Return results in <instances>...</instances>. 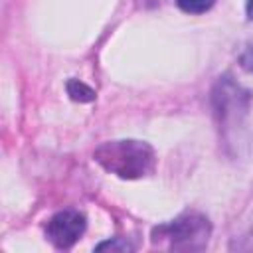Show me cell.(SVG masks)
Here are the masks:
<instances>
[{
  "label": "cell",
  "instance_id": "obj_1",
  "mask_svg": "<svg viewBox=\"0 0 253 253\" xmlns=\"http://www.w3.org/2000/svg\"><path fill=\"white\" fill-rule=\"evenodd\" d=\"M93 158L101 164L107 172L123 178V180H136L148 176L156 168V154L148 142L123 138V140H109L95 148Z\"/></svg>",
  "mask_w": 253,
  "mask_h": 253
},
{
  "label": "cell",
  "instance_id": "obj_2",
  "mask_svg": "<svg viewBox=\"0 0 253 253\" xmlns=\"http://www.w3.org/2000/svg\"><path fill=\"white\" fill-rule=\"evenodd\" d=\"M211 235V225L206 215L198 211H186L176 219L152 229V243H166L172 251H200L206 249Z\"/></svg>",
  "mask_w": 253,
  "mask_h": 253
},
{
  "label": "cell",
  "instance_id": "obj_3",
  "mask_svg": "<svg viewBox=\"0 0 253 253\" xmlns=\"http://www.w3.org/2000/svg\"><path fill=\"white\" fill-rule=\"evenodd\" d=\"M85 229H87V219L81 211L63 210L49 217L45 225V235L57 249H69L79 241Z\"/></svg>",
  "mask_w": 253,
  "mask_h": 253
},
{
  "label": "cell",
  "instance_id": "obj_4",
  "mask_svg": "<svg viewBox=\"0 0 253 253\" xmlns=\"http://www.w3.org/2000/svg\"><path fill=\"white\" fill-rule=\"evenodd\" d=\"M67 95L77 103H91L97 97L95 91L89 85H85L83 81H79V79H69L67 81Z\"/></svg>",
  "mask_w": 253,
  "mask_h": 253
},
{
  "label": "cell",
  "instance_id": "obj_5",
  "mask_svg": "<svg viewBox=\"0 0 253 253\" xmlns=\"http://www.w3.org/2000/svg\"><path fill=\"white\" fill-rule=\"evenodd\" d=\"M176 4L188 14H204L215 4V0H176Z\"/></svg>",
  "mask_w": 253,
  "mask_h": 253
},
{
  "label": "cell",
  "instance_id": "obj_6",
  "mask_svg": "<svg viewBox=\"0 0 253 253\" xmlns=\"http://www.w3.org/2000/svg\"><path fill=\"white\" fill-rule=\"evenodd\" d=\"M95 249H97V251H105V249H109V251H132V245L126 243L125 239H113V241H103V243H99Z\"/></svg>",
  "mask_w": 253,
  "mask_h": 253
},
{
  "label": "cell",
  "instance_id": "obj_7",
  "mask_svg": "<svg viewBox=\"0 0 253 253\" xmlns=\"http://www.w3.org/2000/svg\"><path fill=\"white\" fill-rule=\"evenodd\" d=\"M239 65H241L245 71L253 73V43L247 45V47L241 51V55H239Z\"/></svg>",
  "mask_w": 253,
  "mask_h": 253
},
{
  "label": "cell",
  "instance_id": "obj_8",
  "mask_svg": "<svg viewBox=\"0 0 253 253\" xmlns=\"http://www.w3.org/2000/svg\"><path fill=\"white\" fill-rule=\"evenodd\" d=\"M245 10H247V18H249V20H253V0H247Z\"/></svg>",
  "mask_w": 253,
  "mask_h": 253
}]
</instances>
